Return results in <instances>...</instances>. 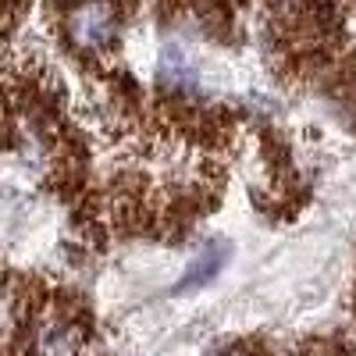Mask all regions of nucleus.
Masks as SVG:
<instances>
[{
  "instance_id": "f257e3e1",
  "label": "nucleus",
  "mask_w": 356,
  "mask_h": 356,
  "mask_svg": "<svg viewBox=\"0 0 356 356\" xmlns=\"http://www.w3.org/2000/svg\"><path fill=\"white\" fill-rule=\"evenodd\" d=\"M68 36L79 50H89V54H100L114 43L118 36V22H114V11L111 8H75L68 15Z\"/></svg>"
},
{
  "instance_id": "f03ea898",
  "label": "nucleus",
  "mask_w": 356,
  "mask_h": 356,
  "mask_svg": "<svg viewBox=\"0 0 356 356\" xmlns=\"http://www.w3.org/2000/svg\"><path fill=\"white\" fill-rule=\"evenodd\" d=\"M82 353V332L68 317H47L29 342V356H79Z\"/></svg>"
},
{
  "instance_id": "7ed1b4c3",
  "label": "nucleus",
  "mask_w": 356,
  "mask_h": 356,
  "mask_svg": "<svg viewBox=\"0 0 356 356\" xmlns=\"http://www.w3.org/2000/svg\"><path fill=\"white\" fill-rule=\"evenodd\" d=\"M157 82H161L164 89H175V93H186V89L196 86V65L189 61V54L178 47V43L161 47V57H157Z\"/></svg>"
},
{
  "instance_id": "20e7f679",
  "label": "nucleus",
  "mask_w": 356,
  "mask_h": 356,
  "mask_svg": "<svg viewBox=\"0 0 356 356\" xmlns=\"http://www.w3.org/2000/svg\"><path fill=\"white\" fill-rule=\"evenodd\" d=\"M225 260H228V246H225V243H211V246H207V250L186 267V275L178 278V292L207 285V282H211L221 267H225Z\"/></svg>"
}]
</instances>
